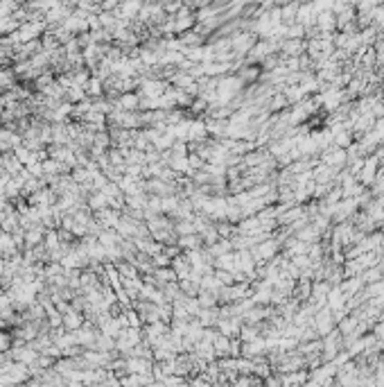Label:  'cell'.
<instances>
[{
    "mask_svg": "<svg viewBox=\"0 0 384 387\" xmlns=\"http://www.w3.org/2000/svg\"><path fill=\"white\" fill-rule=\"evenodd\" d=\"M359 181L361 186H370V183L375 181V174H377V156H373V159H366L364 165H361L359 172Z\"/></svg>",
    "mask_w": 384,
    "mask_h": 387,
    "instance_id": "1",
    "label": "cell"
},
{
    "mask_svg": "<svg viewBox=\"0 0 384 387\" xmlns=\"http://www.w3.org/2000/svg\"><path fill=\"white\" fill-rule=\"evenodd\" d=\"M332 310H321L319 315H316V319H314V326H316V331H319V335H328L330 331H332V322H334V315H330Z\"/></svg>",
    "mask_w": 384,
    "mask_h": 387,
    "instance_id": "2",
    "label": "cell"
},
{
    "mask_svg": "<svg viewBox=\"0 0 384 387\" xmlns=\"http://www.w3.org/2000/svg\"><path fill=\"white\" fill-rule=\"evenodd\" d=\"M348 161V154L343 150H330V152H323V163L325 165H330L332 170H337V168H341L343 163Z\"/></svg>",
    "mask_w": 384,
    "mask_h": 387,
    "instance_id": "3",
    "label": "cell"
},
{
    "mask_svg": "<svg viewBox=\"0 0 384 387\" xmlns=\"http://www.w3.org/2000/svg\"><path fill=\"white\" fill-rule=\"evenodd\" d=\"M276 249H278V245H276L274 240H269L267 245H260L255 251H253V258H255V260H267L269 256L276 254Z\"/></svg>",
    "mask_w": 384,
    "mask_h": 387,
    "instance_id": "4",
    "label": "cell"
},
{
    "mask_svg": "<svg viewBox=\"0 0 384 387\" xmlns=\"http://www.w3.org/2000/svg\"><path fill=\"white\" fill-rule=\"evenodd\" d=\"M235 50L237 52H244V50H248L251 48V39H246V37H239V39H235Z\"/></svg>",
    "mask_w": 384,
    "mask_h": 387,
    "instance_id": "5",
    "label": "cell"
},
{
    "mask_svg": "<svg viewBox=\"0 0 384 387\" xmlns=\"http://www.w3.org/2000/svg\"><path fill=\"white\" fill-rule=\"evenodd\" d=\"M255 331H253V328H244V331H242V340L244 342H251V340H255Z\"/></svg>",
    "mask_w": 384,
    "mask_h": 387,
    "instance_id": "6",
    "label": "cell"
}]
</instances>
